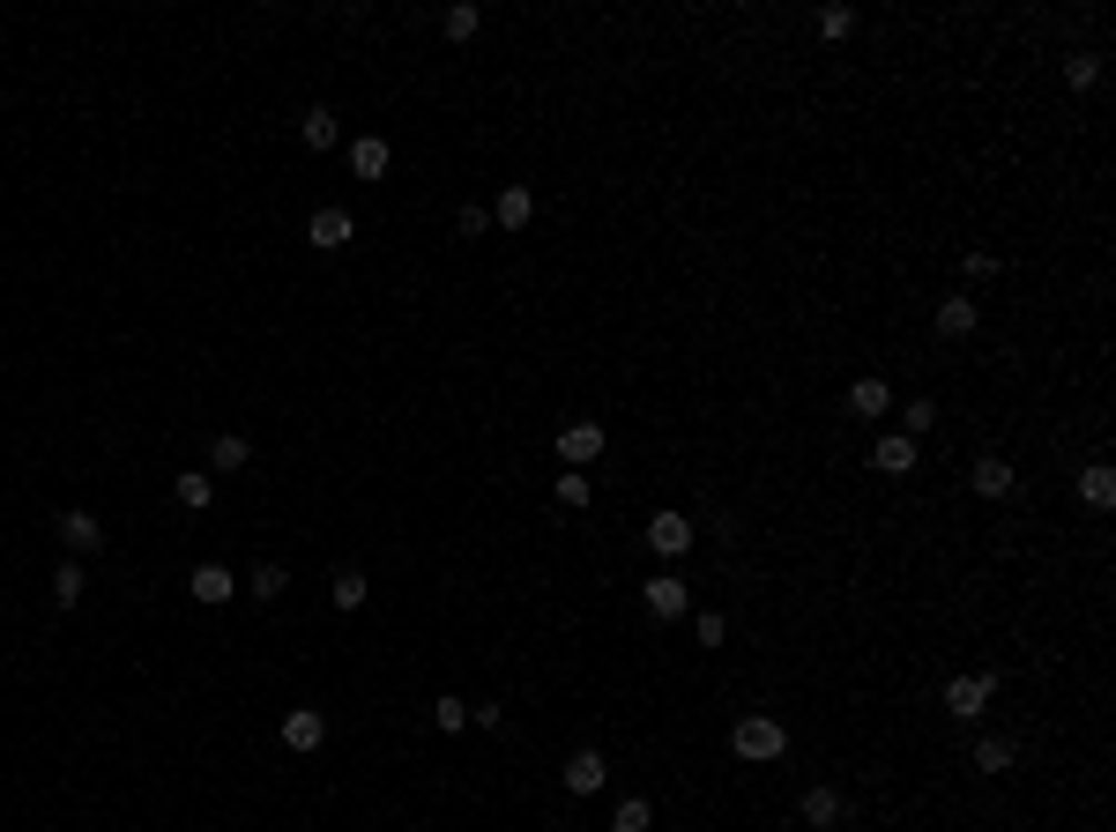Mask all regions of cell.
Segmentation results:
<instances>
[{
  "label": "cell",
  "instance_id": "obj_29",
  "mask_svg": "<svg viewBox=\"0 0 1116 832\" xmlns=\"http://www.w3.org/2000/svg\"><path fill=\"white\" fill-rule=\"evenodd\" d=\"M432 721H440L446 735H462V729H470V699H454V691H446L440 707H432Z\"/></svg>",
  "mask_w": 1116,
  "mask_h": 832
},
{
  "label": "cell",
  "instance_id": "obj_14",
  "mask_svg": "<svg viewBox=\"0 0 1116 832\" xmlns=\"http://www.w3.org/2000/svg\"><path fill=\"white\" fill-rule=\"evenodd\" d=\"M842 818H848L842 788H812V795H804V825H818V832H826V825H842Z\"/></svg>",
  "mask_w": 1116,
  "mask_h": 832
},
{
  "label": "cell",
  "instance_id": "obj_21",
  "mask_svg": "<svg viewBox=\"0 0 1116 832\" xmlns=\"http://www.w3.org/2000/svg\"><path fill=\"white\" fill-rule=\"evenodd\" d=\"M647 825H655V803H647V795H625L619 818H611V832H647Z\"/></svg>",
  "mask_w": 1116,
  "mask_h": 832
},
{
  "label": "cell",
  "instance_id": "obj_26",
  "mask_svg": "<svg viewBox=\"0 0 1116 832\" xmlns=\"http://www.w3.org/2000/svg\"><path fill=\"white\" fill-rule=\"evenodd\" d=\"M209 498H217L209 476H179V506H187V514H209Z\"/></svg>",
  "mask_w": 1116,
  "mask_h": 832
},
{
  "label": "cell",
  "instance_id": "obj_13",
  "mask_svg": "<svg viewBox=\"0 0 1116 832\" xmlns=\"http://www.w3.org/2000/svg\"><path fill=\"white\" fill-rule=\"evenodd\" d=\"M529 216H536V194H529V186H506V194L492 201V223H499V231H529Z\"/></svg>",
  "mask_w": 1116,
  "mask_h": 832
},
{
  "label": "cell",
  "instance_id": "obj_22",
  "mask_svg": "<svg viewBox=\"0 0 1116 832\" xmlns=\"http://www.w3.org/2000/svg\"><path fill=\"white\" fill-rule=\"evenodd\" d=\"M818 38H826V45L856 38V8H818Z\"/></svg>",
  "mask_w": 1116,
  "mask_h": 832
},
{
  "label": "cell",
  "instance_id": "obj_23",
  "mask_svg": "<svg viewBox=\"0 0 1116 832\" xmlns=\"http://www.w3.org/2000/svg\"><path fill=\"white\" fill-rule=\"evenodd\" d=\"M365 572H335V588H328V602H335V610H358V602H365Z\"/></svg>",
  "mask_w": 1116,
  "mask_h": 832
},
{
  "label": "cell",
  "instance_id": "obj_19",
  "mask_svg": "<svg viewBox=\"0 0 1116 832\" xmlns=\"http://www.w3.org/2000/svg\"><path fill=\"white\" fill-rule=\"evenodd\" d=\"M848 409H856V416H886L893 409L886 379H856V387H848Z\"/></svg>",
  "mask_w": 1116,
  "mask_h": 832
},
{
  "label": "cell",
  "instance_id": "obj_24",
  "mask_svg": "<svg viewBox=\"0 0 1116 832\" xmlns=\"http://www.w3.org/2000/svg\"><path fill=\"white\" fill-rule=\"evenodd\" d=\"M209 461H217V468H247V461H253V446L239 439V432H223V439L209 446Z\"/></svg>",
  "mask_w": 1116,
  "mask_h": 832
},
{
  "label": "cell",
  "instance_id": "obj_33",
  "mask_svg": "<svg viewBox=\"0 0 1116 832\" xmlns=\"http://www.w3.org/2000/svg\"><path fill=\"white\" fill-rule=\"evenodd\" d=\"M454 223H462V239H484V231H492V209H476V201H470Z\"/></svg>",
  "mask_w": 1116,
  "mask_h": 832
},
{
  "label": "cell",
  "instance_id": "obj_28",
  "mask_svg": "<svg viewBox=\"0 0 1116 832\" xmlns=\"http://www.w3.org/2000/svg\"><path fill=\"white\" fill-rule=\"evenodd\" d=\"M52 602H60V610L82 602V565H60V572H52Z\"/></svg>",
  "mask_w": 1116,
  "mask_h": 832
},
{
  "label": "cell",
  "instance_id": "obj_15",
  "mask_svg": "<svg viewBox=\"0 0 1116 832\" xmlns=\"http://www.w3.org/2000/svg\"><path fill=\"white\" fill-rule=\"evenodd\" d=\"M1079 498H1087L1094 514H1109V506H1116V468H1109V461H1094L1087 476H1079Z\"/></svg>",
  "mask_w": 1116,
  "mask_h": 832
},
{
  "label": "cell",
  "instance_id": "obj_31",
  "mask_svg": "<svg viewBox=\"0 0 1116 832\" xmlns=\"http://www.w3.org/2000/svg\"><path fill=\"white\" fill-rule=\"evenodd\" d=\"M1065 82H1072V90H1094V82H1102V60H1094V52L1065 60Z\"/></svg>",
  "mask_w": 1116,
  "mask_h": 832
},
{
  "label": "cell",
  "instance_id": "obj_9",
  "mask_svg": "<svg viewBox=\"0 0 1116 832\" xmlns=\"http://www.w3.org/2000/svg\"><path fill=\"white\" fill-rule=\"evenodd\" d=\"M559 781H566V795H595V788L611 781V765H603V751H573Z\"/></svg>",
  "mask_w": 1116,
  "mask_h": 832
},
{
  "label": "cell",
  "instance_id": "obj_1",
  "mask_svg": "<svg viewBox=\"0 0 1116 832\" xmlns=\"http://www.w3.org/2000/svg\"><path fill=\"white\" fill-rule=\"evenodd\" d=\"M730 751H737L744 765H774L782 751H790V729H782L774 713H744L737 735H730Z\"/></svg>",
  "mask_w": 1116,
  "mask_h": 832
},
{
  "label": "cell",
  "instance_id": "obj_4",
  "mask_svg": "<svg viewBox=\"0 0 1116 832\" xmlns=\"http://www.w3.org/2000/svg\"><path fill=\"white\" fill-rule=\"evenodd\" d=\"M187 595H194L201 610H223V602L239 595V580H231V565H194V572H187Z\"/></svg>",
  "mask_w": 1116,
  "mask_h": 832
},
{
  "label": "cell",
  "instance_id": "obj_6",
  "mask_svg": "<svg viewBox=\"0 0 1116 832\" xmlns=\"http://www.w3.org/2000/svg\"><path fill=\"white\" fill-rule=\"evenodd\" d=\"M641 595H647V610H655V617H685V610H693V588H685L677 572H655Z\"/></svg>",
  "mask_w": 1116,
  "mask_h": 832
},
{
  "label": "cell",
  "instance_id": "obj_10",
  "mask_svg": "<svg viewBox=\"0 0 1116 832\" xmlns=\"http://www.w3.org/2000/svg\"><path fill=\"white\" fill-rule=\"evenodd\" d=\"M388 164H395V149L380 142V134H358V142H350V172L358 179H388Z\"/></svg>",
  "mask_w": 1116,
  "mask_h": 832
},
{
  "label": "cell",
  "instance_id": "obj_34",
  "mask_svg": "<svg viewBox=\"0 0 1116 832\" xmlns=\"http://www.w3.org/2000/svg\"><path fill=\"white\" fill-rule=\"evenodd\" d=\"M700 639H707V647H722V639H730V625H722V610H707V617H700Z\"/></svg>",
  "mask_w": 1116,
  "mask_h": 832
},
{
  "label": "cell",
  "instance_id": "obj_8",
  "mask_svg": "<svg viewBox=\"0 0 1116 832\" xmlns=\"http://www.w3.org/2000/svg\"><path fill=\"white\" fill-rule=\"evenodd\" d=\"M559 454H566V468H589L595 454H603V424H589V416L566 424V432H559Z\"/></svg>",
  "mask_w": 1116,
  "mask_h": 832
},
{
  "label": "cell",
  "instance_id": "obj_18",
  "mask_svg": "<svg viewBox=\"0 0 1116 832\" xmlns=\"http://www.w3.org/2000/svg\"><path fill=\"white\" fill-rule=\"evenodd\" d=\"M298 134H305V149H335V134H343V126H335V112H328V104H313V112L298 120Z\"/></svg>",
  "mask_w": 1116,
  "mask_h": 832
},
{
  "label": "cell",
  "instance_id": "obj_2",
  "mask_svg": "<svg viewBox=\"0 0 1116 832\" xmlns=\"http://www.w3.org/2000/svg\"><path fill=\"white\" fill-rule=\"evenodd\" d=\"M991 691H997V677H983V669H967V677H953V684H945V713H953V721H983V707H991Z\"/></svg>",
  "mask_w": 1116,
  "mask_h": 832
},
{
  "label": "cell",
  "instance_id": "obj_3",
  "mask_svg": "<svg viewBox=\"0 0 1116 832\" xmlns=\"http://www.w3.org/2000/svg\"><path fill=\"white\" fill-rule=\"evenodd\" d=\"M350 239H358L350 209H313V216H305V245H313V253H343Z\"/></svg>",
  "mask_w": 1116,
  "mask_h": 832
},
{
  "label": "cell",
  "instance_id": "obj_5",
  "mask_svg": "<svg viewBox=\"0 0 1116 832\" xmlns=\"http://www.w3.org/2000/svg\"><path fill=\"white\" fill-rule=\"evenodd\" d=\"M647 550H655V558H685V550H693V520L685 514H655L647 520Z\"/></svg>",
  "mask_w": 1116,
  "mask_h": 832
},
{
  "label": "cell",
  "instance_id": "obj_11",
  "mask_svg": "<svg viewBox=\"0 0 1116 832\" xmlns=\"http://www.w3.org/2000/svg\"><path fill=\"white\" fill-rule=\"evenodd\" d=\"M283 743H291V751H321V743H328V721H321L313 707L283 713Z\"/></svg>",
  "mask_w": 1116,
  "mask_h": 832
},
{
  "label": "cell",
  "instance_id": "obj_25",
  "mask_svg": "<svg viewBox=\"0 0 1116 832\" xmlns=\"http://www.w3.org/2000/svg\"><path fill=\"white\" fill-rule=\"evenodd\" d=\"M931 424H938V402H908V409H901V439H923Z\"/></svg>",
  "mask_w": 1116,
  "mask_h": 832
},
{
  "label": "cell",
  "instance_id": "obj_12",
  "mask_svg": "<svg viewBox=\"0 0 1116 832\" xmlns=\"http://www.w3.org/2000/svg\"><path fill=\"white\" fill-rule=\"evenodd\" d=\"M871 468H878V476H908V468H916V439L886 432V439L871 446Z\"/></svg>",
  "mask_w": 1116,
  "mask_h": 832
},
{
  "label": "cell",
  "instance_id": "obj_32",
  "mask_svg": "<svg viewBox=\"0 0 1116 832\" xmlns=\"http://www.w3.org/2000/svg\"><path fill=\"white\" fill-rule=\"evenodd\" d=\"M589 498H595L589 476H559V506H589Z\"/></svg>",
  "mask_w": 1116,
  "mask_h": 832
},
{
  "label": "cell",
  "instance_id": "obj_30",
  "mask_svg": "<svg viewBox=\"0 0 1116 832\" xmlns=\"http://www.w3.org/2000/svg\"><path fill=\"white\" fill-rule=\"evenodd\" d=\"M476 23H484L476 0H454V8H446V38H476Z\"/></svg>",
  "mask_w": 1116,
  "mask_h": 832
},
{
  "label": "cell",
  "instance_id": "obj_17",
  "mask_svg": "<svg viewBox=\"0 0 1116 832\" xmlns=\"http://www.w3.org/2000/svg\"><path fill=\"white\" fill-rule=\"evenodd\" d=\"M938 335H945V343L975 335V297H945V305H938Z\"/></svg>",
  "mask_w": 1116,
  "mask_h": 832
},
{
  "label": "cell",
  "instance_id": "obj_27",
  "mask_svg": "<svg viewBox=\"0 0 1116 832\" xmlns=\"http://www.w3.org/2000/svg\"><path fill=\"white\" fill-rule=\"evenodd\" d=\"M283 580H291L283 565H253V580H247V588H253V602H275V595H283Z\"/></svg>",
  "mask_w": 1116,
  "mask_h": 832
},
{
  "label": "cell",
  "instance_id": "obj_16",
  "mask_svg": "<svg viewBox=\"0 0 1116 832\" xmlns=\"http://www.w3.org/2000/svg\"><path fill=\"white\" fill-rule=\"evenodd\" d=\"M60 542H68V550H98V542H104L98 514H82V506H74V514H60Z\"/></svg>",
  "mask_w": 1116,
  "mask_h": 832
},
{
  "label": "cell",
  "instance_id": "obj_7",
  "mask_svg": "<svg viewBox=\"0 0 1116 832\" xmlns=\"http://www.w3.org/2000/svg\"><path fill=\"white\" fill-rule=\"evenodd\" d=\"M967 484H975V498H1013V490H1019V476H1013V461L983 454V461L967 468Z\"/></svg>",
  "mask_w": 1116,
  "mask_h": 832
},
{
  "label": "cell",
  "instance_id": "obj_20",
  "mask_svg": "<svg viewBox=\"0 0 1116 832\" xmlns=\"http://www.w3.org/2000/svg\"><path fill=\"white\" fill-rule=\"evenodd\" d=\"M975 773H1013V743H1005V735H983V743H975Z\"/></svg>",
  "mask_w": 1116,
  "mask_h": 832
}]
</instances>
